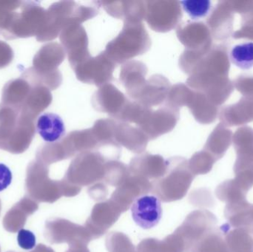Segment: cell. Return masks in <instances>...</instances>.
Wrapping results in <instances>:
<instances>
[{"instance_id": "obj_23", "label": "cell", "mask_w": 253, "mask_h": 252, "mask_svg": "<svg viewBox=\"0 0 253 252\" xmlns=\"http://www.w3.org/2000/svg\"><path fill=\"white\" fill-rule=\"evenodd\" d=\"M12 179L13 176L10 169L4 164H0V192L7 189L11 183Z\"/></svg>"}, {"instance_id": "obj_24", "label": "cell", "mask_w": 253, "mask_h": 252, "mask_svg": "<svg viewBox=\"0 0 253 252\" xmlns=\"http://www.w3.org/2000/svg\"><path fill=\"white\" fill-rule=\"evenodd\" d=\"M30 252H55L53 249L50 247H47L44 244H39L35 247L34 250Z\"/></svg>"}, {"instance_id": "obj_16", "label": "cell", "mask_w": 253, "mask_h": 252, "mask_svg": "<svg viewBox=\"0 0 253 252\" xmlns=\"http://www.w3.org/2000/svg\"><path fill=\"white\" fill-rule=\"evenodd\" d=\"M248 193L235 179L222 182L215 189L217 198L227 204L247 200Z\"/></svg>"}, {"instance_id": "obj_3", "label": "cell", "mask_w": 253, "mask_h": 252, "mask_svg": "<svg viewBox=\"0 0 253 252\" xmlns=\"http://www.w3.org/2000/svg\"><path fill=\"white\" fill-rule=\"evenodd\" d=\"M25 190L28 196L37 203L53 204L63 196L62 182L51 180L49 178L48 167L40 161L28 166Z\"/></svg>"}, {"instance_id": "obj_9", "label": "cell", "mask_w": 253, "mask_h": 252, "mask_svg": "<svg viewBox=\"0 0 253 252\" xmlns=\"http://www.w3.org/2000/svg\"><path fill=\"white\" fill-rule=\"evenodd\" d=\"M167 167L168 161L160 155L144 154L132 159L128 170L132 176H140L153 182L165 175Z\"/></svg>"}, {"instance_id": "obj_28", "label": "cell", "mask_w": 253, "mask_h": 252, "mask_svg": "<svg viewBox=\"0 0 253 252\" xmlns=\"http://www.w3.org/2000/svg\"></svg>"}, {"instance_id": "obj_17", "label": "cell", "mask_w": 253, "mask_h": 252, "mask_svg": "<svg viewBox=\"0 0 253 252\" xmlns=\"http://www.w3.org/2000/svg\"><path fill=\"white\" fill-rule=\"evenodd\" d=\"M232 63L242 70L253 68V42H245L235 45L230 53Z\"/></svg>"}, {"instance_id": "obj_25", "label": "cell", "mask_w": 253, "mask_h": 252, "mask_svg": "<svg viewBox=\"0 0 253 252\" xmlns=\"http://www.w3.org/2000/svg\"><path fill=\"white\" fill-rule=\"evenodd\" d=\"M1 200H0V215H1Z\"/></svg>"}, {"instance_id": "obj_6", "label": "cell", "mask_w": 253, "mask_h": 252, "mask_svg": "<svg viewBox=\"0 0 253 252\" xmlns=\"http://www.w3.org/2000/svg\"><path fill=\"white\" fill-rule=\"evenodd\" d=\"M122 214L120 209L111 199L97 203L86 220L84 227L88 231L92 239H98L118 221Z\"/></svg>"}, {"instance_id": "obj_7", "label": "cell", "mask_w": 253, "mask_h": 252, "mask_svg": "<svg viewBox=\"0 0 253 252\" xmlns=\"http://www.w3.org/2000/svg\"><path fill=\"white\" fill-rule=\"evenodd\" d=\"M153 182L140 176L129 174L113 192L111 200L122 213L127 211L135 200L152 192Z\"/></svg>"}, {"instance_id": "obj_22", "label": "cell", "mask_w": 253, "mask_h": 252, "mask_svg": "<svg viewBox=\"0 0 253 252\" xmlns=\"http://www.w3.org/2000/svg\"><path fill=\"white\" fill-rule=\"evenodd\" d=\"M87 192L92 199L99 202L105 201L108 195V186L104 182H99L89 186Z\"/></svg>"}, {"instance_id": "obj_5", "label": "cell", "mask_w": 253, "mask_h": 252, "mask_svg": "<svg viewBox=\"0 0 253 252\" xmlns=\"http://www.w3.org/2000/svg\"><path fill=\"white\" fill-rule=\"evenodd\" d=\"M44 235L50 244H68L71 246L84 244L88 245L89 243L93 241L84 226L60 217L46 221Z\"/></svg>"}, {"instance_id": "obj_2", "label": "cell", "mask_w": 253, "mask_h": 252, "mask_svg": "<svg viewBox=\"0 0 253 252\" xmlns=\"http://www.w3.org/2000/svg\"><path fill=\"white\" fill-rule=\"evenodd\" d=\"M167 161L166 172L162 178L153 182L151 192L162 202L170 203L186 196L195 176L184 158L175 157Z\"/></svg>"}, {"instance_id": "obj_21", "label": "cell", "mask_w": 253, "mask_h": 252, "mask_svg": "<svg viewBox=\"0 0 253 252\" xmlns=\"http://www.w3.org/2000/svg\"><path fill=\"white\" fill-rule=\"evenodd\" d=\"M17 242L19 247L23 250H33L36 247L35 235L31 231L21 229L18 233Z\"/></svg>"}, {"instance_id": "obj_15", "label": "cell", "mask_w": 253, "mask_h": 252, "mask_svg": "<svg viewBox=\"0 0 253 252\" xmlns=\"http://www.w3.org/2000/svg\"><path fill=\"white\" fill-rule=\"evenodd\" d=\"M229 252H253V235L246 229H230L225 235Z\"/></svg>"}, {"instance_id": "obj_1", "label": "cell", "mask_w": 253, "mask_h": 252, "mask_svg": "<svg viewBox=\"0 0 253 252\" xmlns=\"http://www.w3.org/2000/svg\"><path fill=\"white\" fill-rule=\"evenodd\" d=\"M108 161L99 152H82L71 162L61 180L63 196H77L84 186L104 182Z\"/></svg>"}, {"instance_id": "obj_26", "label": "cell", "mask_w": 253, "mask_h": 252, "mask_svg": "<svg viewBox=\"0 0 253 252\" xmlns=\"http://www.w3.org/2000/svg\"><path fill=\"white\" fill-rule=\"evenodd\" d=\"M251 232H252V234L253 235V225L252 229H251Z\"/></svg>"}, {"instance_id": "obj_11", "label": "cell", "mask_w": 253, "mask_h": 252, "mask_svg": "<svg viewBox=\"0 0 253 252\" xmlns=\"http://www.w3.org/2000/svg\"><path fill=\"white\" fill-rule=\"evenodd\" d=\"M225 218L233 229H246L251 231L253 225V204L247 200L226 205Z\"/></svg>"}, {"instance_id": "obj_19", "label": "cell", "mask_w": 253, "mask_h": 252, "mask_svg": "<svg viewBox=\"0 0 253 252\" xmlns=\"http://www.w3.org/2000/svg\"><path fill=\"white\" fill-rule=\"evenodd\" d=\"M184 11L193 19H202L209 13L211 8L210 0H187L180 1Z\"/></svg>"}, {"instance_id": "obj_8", "label": "cell", "mask_w": 253, "mask_h": 252, "mask_svg": "<svg viewBox=\"0 0 253 252\" xmlns=\"http://www.w3.org/2000/svg\"><path fill=\"white\" fill-rule=\"evenodd\" d=\"M130 209L132 220L143 229H153L162 219V203L155 195L140 197L134 201Z\"/></svg>"}, {"instance_id": "obj_12", "label": "cell", "mask_w": 253, "mask_h": 252, "mask_svg": "<svg viewBox=\"0 0 253 252\" xmlns=\"http://www.w3.org/2000/svg\"><path fill=\"white\" fill-rule=\"evenodd\" d=\"M37 131L44 142L55 143L65 135V124L62 118L56 114L43 113L37 119Z\"/></svg>"}, {"instance_id": "obj_14", "label": "cell", "mask_w": 253, "mask_h": 252, "mask_svg": "<svg viewBox=\"0 0 253 252\" xmlns=\"http://www.w3.org/2000/svg\"><path fill=\"white\" fill-rule=\"evenodd\" d=\"M138 252H184V245L179 235L174 232L164 240L146 238L137 247Z\"/></svg>"}, {"instance_id": "obj_18", "label": "cell", "mask_w": 253, "mask_h": 252, "mask_svg": "<svg viewBox=\"0 0 253 252\" xmlns=\"http://www.w3.org/2000/svg\"><path fill=\"white\" fill-rule=\"evenodd\" d=\"M105 246L108 252H138L128 236L120 232L108 233Z\"/></svg>"}, {"instance_id": "obj_4", "label": "cell", "mask_w": 253, "mask_h": 252, "mask_svg": "<svg viewBox=\"0 0 253 252\" xmlns=\"http://www.w3.org/2000/svg\"><path fill=\"white\" fill-rule=\"evenodd\" d=\"M218 219L206 210H195L188 215L175 232L184 245V252H192L193 247L210 231L216 227Z\"/></svg>"}, {"instance_id": "obj_10", "label": "cell", "mask_w": 253, "mask_h": 252, "mask_svg": "<svg viewBox=\"0 0 253 252\" xmlns=\"http://www.w3.org/2000/svg\"><path fill=\"white\" fill-rule=\"evenodd\" d=\"M38 209V203L26 195L6 213L2 221L4 229L10 233L19 232L25 226L28 217Z\"/></svg>"}, {"instance_id": "obj_27", "label": "cell", "mask_w": 253, "mask_h": 252, "mask_svg": "<svg viewBox=\"0 0 253 252\" xmlns=\"http://www.w3.org/2000/svg\"><path fill=\"white\" fill-rule=\"evenodd\" d=\"M0 252H1V248H0Z\"/></svg>"}, {"instance_id": "obj_13", "label": "cell", "mask_w": 253, "mask_h": 252, "mask_svg": "<svg viewBox=\"0 0 253 252\" xmlns=\"http://www.w3.org/2000/svg\"><path fill=\"white\" fill-rule=\"evenodd\" d=\"M230 229L228 223L214 228L195 245L192 252H229L225 235Z\"/></svg>"}, {"instance_id": "obj_20", "label": "cell", "mask_w": 253, "mask_h": 252, "mask_svg": "<svg viewBox=\"0 0 253 252\" xmlns=\"http://www.w3.org/2000/svg\"><path fill=\"white\" fill-rule=\"evenodd\" d=\"M189 168L194 176L209 173L213 165V161L203 154H196L190 160Z\"/></svg>"}]
</instances>
